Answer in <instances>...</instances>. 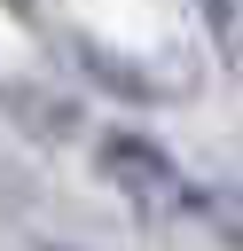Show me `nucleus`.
<instances>
[{"label": "nucleus", "instance_id": "39448f33", "mask_svg": "<svg viewBox=\"0 0 243 251\" xmlns=\"http://www.w3.org/2000/svg\"><path fill=\"white\" fill-rule=\"evenodd\" d=\"M204 8V24H212V39L227 47V55H243V0H196Z\"/></svg>", "mask_w": 243, "mask_h": 251}, {"label": "nucleus", "instance_id": "423d86ee", "mask_svg": "<svg viewBox=\"0 0 243 251\" xmlns=\"http://www.w3.org/2000/svg\"><path fill=\"white\" fill-rule=\"evenodd\" d=\"M8 8H16V16H31V0H8Z\"/></svg>", "mask_w": 243, "mask_h": 251}, {"label": "nucleus", "instance_id": "f257e3e1", "mask_svg": "<svg viewBox=\"0 0 243 251\" xmlns=\"http://www.w3.org/2000/svg\"><path fill=\"white\" fill-rule=\"evenodd\" d=\"M94 173L141 212V220H165V212H196V180L180 173V157L157 141V133H141V126H110L102 141H94Z\"/></svg>", "mask_w": 243, "mask_h": 251}, {"label": "nucleus", "instance_id": "7ed1b4c3", "mask_svg": "<svg viewBox=\"0 0 243 251\" xmlns=\"http://www.w3.org/2000/svg\"><path fill=\"white\" fill-rule=\"evenodd\" d=\"M8 110H24L39 141H63V133H78V110H71L63 94H39V86H16V94H8Z\"/></svg>", "mask_w": 243, "mask_h": 251}, {"label": "nucleus", "instance_id": "f03ea898", "mask_svg": "<svg viewBox=\"0 0 243 251\" xmlns=\"http://www.w3.org/2000/svg\"><path fill=\"white\" fill-rule=\"evenodd\" d=\"M71 63H78L102 94L141 102V110H157V102H180V94H188L180 78H157V63H141V55H125V47H110V39H94V31H71Z\"/></svg>", "mask_w": 243, "mask_h": 251}, {"label": "nucleus", "instance_id": "20e7f679", "mask_svg": "<svg viewBox=\"0 0 243 251\" xmlns=\"http://www.w3.org/2000/svg\"><path fill=\"white\" fill-rule=\"evenodd\" d=\"M196 212L212 220V235H219L227 251H243V180H227V188H204V196H196Z\"/></svg>", "mask_w": 243, "mask_h": 251}, {"label": "nucleus", "instance_id": "0eeeda50", "mask_svg": "<svg viewBox=\"0 0 243 251\" xmlns=\"http://www.w3.org/2000/svg\"><path fill=\"white\" fill-rule=\"evenodd\" d=\"M39 251H71V243H39Z\"/></svg>", "mask_w": 243, "mask_h": 251}]
</instances>
